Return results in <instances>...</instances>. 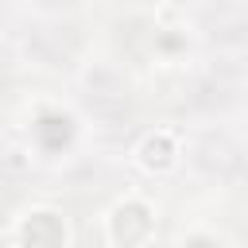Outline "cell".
Instances as JSON below:
<instances>
[{
  "label": "cell",
  "mask_w": 248,
  "mask_h": 248,
  "mask_svg": "<svg viewBox=\"0 0 248 248\" xmlns=\"http://www.w3.org/2000/svg\"><path fill=\"white\" fill-rule=\"evenodd\" d=\"M159 229V209L155 202L128 194L120 198L108 213H105V244L112 248H136V244H151Z\"/></svg>",
  "instance_id": "cell-1"
},
{
  "label": "cell",
  "mask_w": 248,
  "mask_h": 248,
  "mask_svg": "<svg viewBox=\"0 0 248 248\" xmlns=\"http://www.w3.org/2000/svg\"><path fill=\"white\" fill-rule=\"evenodd\" d=\"M12 244L19 248H66L74 244V229L62 209L54 205H27L12 225Z\"/></svg>",
  "instance_id": "cell-2"
},
{
  "label": "cell",
  "mask_w": 248,
  "mask_h": 248,
  "mask_svg": "<svg viewBox=\"0 0 248 248\" xmlns=\"http://www.w3.org/2000/svg\"><path fill=\"white\" fill-rule=\"evenodd\" d=\"M132 163L143 174H151V178L170 174L182 163V136L174 128H151V132H143L136 140V147H132Z\"/></svg>",
  "instance_id": "cell-3"
},
{
  "label": "cell",
  "mask_w": 248,
  "mask_h": 248,
  "mask_svg": "<svg viewBox=\"0 0 248 248\" xmlns=\"http://www.w3.org/2000/svg\"><path fill=\"white\" fill-rule=\"evenodd\" d=\"M182 244H225V236L221 232H186Z\"/></svg>",
  "instance_id": "cell-4"
}]
</instances>
